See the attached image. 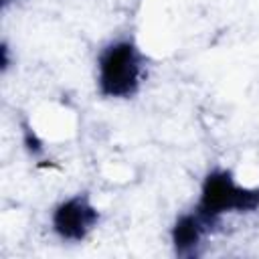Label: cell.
I'll list each match as a JSON object with an SVG mask.
<instances>
[{"instance_id":"obj_1","label":"cell","mask_w":259,"mask_h":259,"mask_svg":"<svg viewBox=\"0 0 259 259\" xmlns=\"http://www.w3.org/2000/svg\"><path fill=\"white\" fill-rule=\"evenodd\" d=\"M146 57L130 38L113 40L97 57V89L109 99H127L142 87Z\"/></svg>"},{"instance_id":"obj_2","label":"cell","mask_w":259,"mask_h":259,"mask_svg":"<svg viewBox=\"0 0 259 259\" xmlns=\"http://www.w3.org/2000/svg\"><path fill=\"white\" fill-rule=\"evenodd\" d=\"M253 210H259V186L241 184L229 170H212L206 174L194 212L208 229L225 214Z\"/></svg>"},{"instance_id":"obj_3","label":"cell","mask_w":259,"mask_h":259,"mask_svg":"<svg viewBox=\"0 0 259 259\" xmlns=\"http://www.w3.org/2000/svg\"><path fill=\"white\" fill-rule=\"evenodd\" d=\"M97 223H99V210L91 202L89 194H73L61 200L51 214L53 231L63 241H73V243L83 241L97 227Z\"/></svg>"},{"instance_id":"obj_4","label":"cell","mask_w":259,"mask_h":259,"mask_svg":"<svg viewBox=\"0 0 259 259\" xmlns=\"http://www.w3.org/2000/svg\"><path fill=\"white\" fill-rule=\"evenodd\" d=\"M208 233V227L196 212L180 214L172 227V243L178 255H194L196 247L202 243V237Z\"/></svg>"}]
</instances>
